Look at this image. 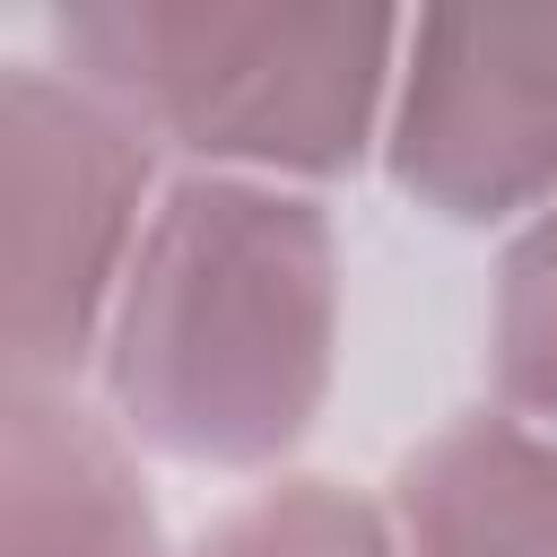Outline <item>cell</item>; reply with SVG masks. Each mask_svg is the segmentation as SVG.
Instances as JSON below:
<instances>
[{"label":"cell","mask_w":557,"mask_h":557,"mask_svg":"<svg viewBox=\"0 0 557 557\" xmlns=\"http://www.w3.org/2000/svg\"><path fill=\"white\" fill-rule=\"evenodd\" d=\"M331 374V235L305 200L191 174L139 226L104 322L113 418L183 461H270Z\"/></svg>","instance_id":"1"},{"label":"cell","mask_w":557,"mask_h":557,"mask_svg":"<svg viewBox=\"0 0 557 557\" xmlns=\"http://www.w3.org/2000/svg\"><path fill=\"white\" fill-rule=\"evenodd\" d=\"M61 52L131 122L235 165H339L366 139L392 17L322 9H70Z\"/></svg>","instance_id":"2"},{"label":"cell","mask_w":557,"mask_h":557,"mask_svg":"<svg viewBox=\"0 0 557 557\" xmlns=\"http://www.w3.org/2000/svg\"><path fill=\"white\" fill-rule=\"evenodd\" d=\"M139 122L87 78L9 61L0 78V252H9V383H70L113 322L139 252Z\"/></svg>","instance_id":"3"},{"label":"cell","mask_w":557,"mask_h":557,"mask_svg":"<svg viewBox=\"0 0 557 557\" xmlns=\"http://www.w3.org/2000/svg\"><path fill=\"white\" fill-rule=\"evenodd\" d=\"M400 78V183L453 218H496L557 183V17H418Z\"/></svg>","instance_id":"4"},{"label":"cell","mask_w":557,"mask_h":557,"mask_svg":"<svg viewBox=\"0 0 557 557\" xmlns=\"http://www.w3.org/2000/svg\"><path fill=\"white\" fill-rule=\"evenodd\" d=\"M9 557H157L148 487L70 383H9Z\"/></svg>","instance_id":"5"},{"label":"cell","mask_w":557,"mask_h":557,"mask_svg":"<svg viewBox=\"0 0 557 557\" xmlns=\"http://www.w3.org/2000/svg\"><path fill=\"white\" fill-rule=\"evenodd\" d=\"M409 557H557V444L522 418L444 426L400 479Z\"/></svg>","instance_id":"6"},{"label":"cell","mask_w":557,"mask_h":557,"mask_svg":"<svg viewBox=\"0 0 557 557\" xmlns=\"http://www.w3.org/2000/svg\"><path fill=\"white\" fill-rule=\"evenodd\" d=\"M200 557H400V540L339 487L296 479V487H270L261 505H244Z\"/></svg>","instance_id":"7"},{"label":"cell","mask_w":557,"mask_h":557,"mask_svg":"<svg viewBox=\"0 0 557 557\" xmlns=\"http://www.w3.org/2000/svg\"><path fill=\"white\" fill-rule=\"evenodd\" d=\"M496 348H505V392L557 426V209L513 244L505 261V305H496Z\"/></svg>","instance_id":"8"}]
</instances>
